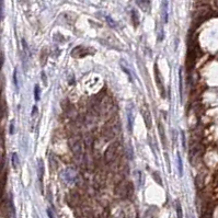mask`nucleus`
I'll return each instance as SVG.
<instances>
[{
    "mask_svg": "<svg viewBox=\"0 0 218 218\" xmlns=\"http://www.w3.org/2000/svg\"><path fill=\"white\" fill-rule=\"evenodd\" d=\"M161 12H162V18H163V22H168V2L167 0L162 1V6H161Z\"/></svg>",
    "mask_w": 218,
    "mask_h": 218,
    "instance_id": "2",
    "label": "nucleus"
},
{
    "mask_svg": "<svg viewBox=\"0 0 218 218\" xmlns=\"http://www.w3.org/2000/svg\"><path fill=\"white\" fill-rule=\"evenodd\" d=\"M142 115H144V119H145L147 127H150L151 126V116H150V113L148 111V107L147 106H145V110L142 111Z\"/></svg>",
    "mask_w": 218,
    "mask_h": 218,
    "instance_id": "4",
    "label": "nucleus"
},
{
    "mask_svg": "<svg viewBox=\"0 0 218 218\" xmlns=\"http://www.w3.org/2000/svg\"><path fill=\"white\" fill-rule=\"evenodd\" d=\"M132 19H133V22H134L135 27H137L138 23H139V18H138V14H137V11L136 10H133L132 11Z\"/></svg>",
    "mask_w": 218,
    "mask_h": 218,
    "instance_id": "9",
    "label": "nucleus"
},
{
    "mask_svg": "<svg viewBox=\"0 0 218 218\" xmlns=\"http://www.w3.org/2000/svg\"><path fill=\"white\" fill-rule=\"evenodd\" d=\"M176 215H178V218H183V213H182V207H181V204L179 201L176 202Z\"/></svg>",
    "mask_w": 218,
    "mask_h": 218,
    "instance_id": "8",
    "label": "nucleus"
},
{
    "mask_svg": "<svg viewBox=\"0 0 218 218\" xmlns=\"http://www.w3.org/2000/svg\"><path fill=\"white\" fill-rule=\"evenodd\" d=\"M181 135H182V144H183V148L185 149V137H184V132H181Z\"/></svg>",
    "mask_w": 218,
    "mask_h": 218,
    "instance_id": "14",
    "label": "nucleus"
},
{
    "mask_svg": "<svg viewBox=\"0 0 218 218\" xmlns=\"http://www.w3.org/2000/svg\"><path fill=\"white\" fill-rule=\"evenodd\" d=\"M43 173H44V167H43V161L38 160V178H40V181L42 183L43 180Z\"/></svg>",
    "mask_w": 218,
    "mask_h": 218,
    "instance_id": "6",
    "label": "nucleus"
},
{
    "mask_svg": "<svg viewBox=\"0 0 218 218\" xmlns=\"http://www.w3.org/2000/svg\"><path fill=\"white\" fill-rule=\"evenodd\" d=\"M19 165V158H18V155L17 153H12V165L13 168H17Z\"/></svg>",
    "mask_w": 218,
    "mask_h": 218,
    "instance_id": "10",
    "label": "nucleus"
},
{
    "mask_svg": "<svg viewBox=\"0 0 218 218\" xmlns=\"http://www.w3.org/2000/svg\"><path fill=\"white\" fill-rule=\"evenodd\" d=\"M106 19L109 20V22H110V25H111V27H115L114 22H113V21H112V20H111V18H110V17H107Z\"/></svg>",
    "mask_w": 218,
    "mask_h": 218,
    "instance_id": "17",
    "label": "nucleus"
},
{
    "mask_svg": "<svg viewBox=\"0 0 218 218\" xmlns=\"http://www.w3.org/2000/svg\"><path fill=\"white\" fill-rule=\"evenodd\" d=\"M47 215H48V218H55V217H54L53 213H52V211H50V208L47 209Z\"/></svg>",
    "mask_w": 218,
    "mask_h": 218,
    "instance_id": "16",
    "label": "nucleus"
},
{
    "mask_svg": "<svg viewBox=\"0 0 218 218\" xmlns=\"http://www.w3.org/2000/svg\"><path fill=\"white\" fill-rule=\"evenodd\" d=\"M182 68L179 70V80H180V96L182 99V93H183V75H182Z\"/></svg>",
    "mask_w": 218,
    "mask_h": 218,
    "instance_id": "7",
    "label": "nucleus"
},
{
    "mask_svg": "<svg viewBox=\"0 0 218 218\" xmlns=\"http://www.w3.org/2000/svg\"><path fill=\"white\" fill-rule=\"evenodd\" d=\"M13 80H14L15 88L18 89V78H17V69L14 70V73H13Z\"/></svg>",
    "mask_w": 218,
    "mask_h": 218,
    "instance_id": "13",
    "label": "nucleus"
},
{
    "mask_svg": "<svg viewBox=\"0 0 218 218\" xmlns=\"http://www.w3.org/2000/svg\"><path fill=\"white\" fill-rule=\"evenodd\" d=\"M34 98L36 101L40 100V86L38 84H35L34 87Z\"/></svg>",
    "mask_w": 218,
    "mask_h": 218,
    "instance_id": "12",
    "label": "nucleus"
},
{
    "mask_svg": "<svg viewBox=\"0 0 218 218\" xmlns=\"http://www.w3.org/2000/svg\"><path fill=\"white\" fill-rule=\"evenodd\" d=\"M158 128H159V132H160L162 142H163V145H165V132H163V127H162V125H161L160 123H158Z\"/></svg>",
    "mask_w": 218,
    "mask_h": 218,
    "instance_id": "11",
    "label": "nucleus"
},
{
    "mask_svg": "<svg viewBox=\"0 0 218 218\" xmlns=\"http://www.w3.org/2000/svg\"><path fill=\"white\" fill-rule=\"evenodd\" d=\"M155 73H156V80H157L158 87H160L161 96H165V87H163V82H162V79H161V77H160V73L158 71L157 65L155 67Z\"/></svg>",
    "mask_w": 218,
    "mask_h": 218,
    "instance_id": "1",
    "label": "nucleus"
},
{
    "mask_svg": "<svg viewBox=\"0 0 218 218\" xmlns=\"http://www.w3.org/2000/svg\"><path fill=\"white\" fill-rule=\"evenodd\" d=\"M176 158H178V168H179V176H183V165H182V159H181L180 153H176Z\"/></svg>",
    "mask_w": 218,
    "mask_h": 218,
    "instance_id": "5",
    "label": "nucleus"
},
{
    "mask_svg": "<svg viewBox=\"0 0 218 218\" xmlns=\"http://www.w3.org/2000/svg\"><path fill=\"white\" fill-rule=\"evenodd\" d=\"M10 133L13 134V122L11 123V126H10Z\"/></svg>",
    "mask_w": 218,
    "mask_h": 218,
    "instance_id": "18",
    "label": "nucleus"
},
{
    "mask_svg": "<svg viewBox=\"0 0 218 218\" xmlns=\"http://www.w3.org/2000/svg\"><path fill=\"white\" fill-rule=\"evenodd\" d=\"M136 2L144 11H148L150 8V0H136Z\"/></svg>",
    "mask_w": 218,
    "mask_h": 218,
    "instance_id": "3",
    "label": "nucleus"
},
{
    "mask_svg": "<svg viewBox=\"0 0 218 218\" xmlns=\"http://www.w3.org/2000/svg\"><path fill=\"white\" fill-rule=\"evenodd\" d=\"M128 123H130V130H132V114L128 112Z\"/></svg>",
    "mask_w": 218,
    "mask_h": 218,
    "instance_id": "15",
    "label": "nucleus"
}]
</instances>
